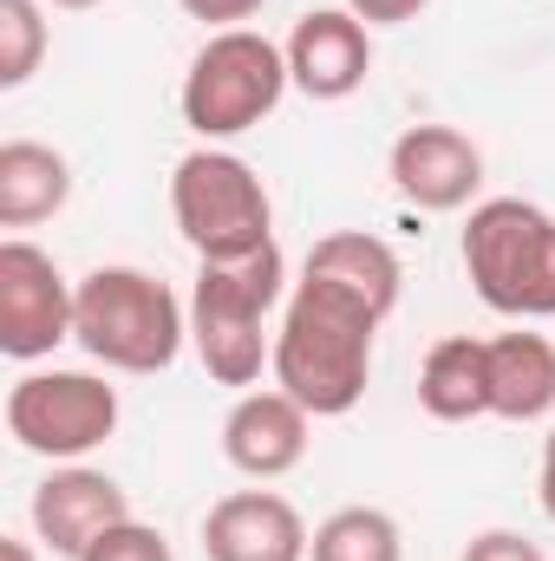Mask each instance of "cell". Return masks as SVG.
<instances>
[{"instance_id":"1","label":"cell","mask_w":555,"mask_h":561,"mask_svg":"<svg viewBox=\"0 0 555 561\" xmlns=\"http://www.w3.org/2000/svg\"><path fill=\"white\" fill-rule=\"evenodd\" d=\"M380 327H386V307H373L366 294L301 268L287 307H281L275 366L269 373H275L281 392L301 399L314 419H347L366 399Z\"/></svg>"},{"instance_id":"2","label":"cell","mask_w":555,"mask_h":561,"mask_svg":"<svg viewBox=\"0 0 555 561\" xmlns=\"http://www.w3.org/2000/svg\"><path fill=\"white\" fill-rule=\"evenodd\" d=\"M275 307H287V262H281L275 242L196 268L190 346H196V359L216 386L249 392L262 379V366H275V333H269Z\"/></svg>"},{"instance_id":"3","label":"cell","mask_w":555,"mask_h":561,"mask_svg":"<svg viewBox=\"0 0 555 561\" xmlns=\"http://www.w3.org/2000/svg\"><path fill=\"white\" fill-rule=\"evenodd\" d=\"M72 340L112 373H170L190 340V307L144 268H92L79 280Z\"/></svg>"},{"instance_id":"4","label":"cell","mask_w":555,"mask_h":561,"mask_svg":"<svg viewBox=\"0 0 555 561\" xmlns=\"http://www.w3.org/2000/svg\"><path fill=\"white\" fill-rule=\"evenodd\" d=\"M464 275L503 320H555V216L523 196H490L464 222Z\"/></svg>"},{"instance_id":"5","label":"cell","mask_w":555,"mask_h":561,"mask_svg":"<svg viewBox=\"0 0 555 561\" xmlns=\"http://www.w3.org/2000/svg\"><path fill=\"white\" fill-rule=\"evenodd\" d=\"M287 53L256 26H223L203 39V53L183 72V125L203 144L242 138L262 118H275V105L287 99Z\"/></svg>"},{"instance_id":"6","label":"cell","mask_w":555,"mask_h":561,"mask_svg":"<svg viewBox=\"0 0 555 561\" xmlns=\"http://www.w3.org/2000/svg\"><path fill=\"white\" fill-rule=\"evenodd\" d=\"M170 216L183 229V242L196 249V262H223V255H249L275 242V203L269 183L256 176V163H242L236 150H190L170 170Z\"/></svg>"},{"instance_id":"7","label":"cell","mask_w":555,"mask_h":561,"mask_svg":"<svg viewBox=\"0 0 555 561\" xmlns=\"http://www.w3.org/2000/svg\"><path fill=\"white\" fill-rule=\"evenodd\" d=\"M118 431V386L99 373H26L7 386V437L33 457L79 463Z\"/></svg>"},{"instance_id":"8","label":"cell","mask_w":555,"mask_h":561,"mask_svg":"<svg viewBox=\"0 0 555 561\" xmlns=\"http://www.w3.org/2000/svg\"><path fill=\"white\" fill-rule=\"evenodd\" d=\"M72 313H79V280L59 275V262L26 236H7L0 242V353L20 366L46 359L53 346L72 340Z\"/></svg>"},{"instance_id":"9","label":"cell","mask_w":555,"mask_h":561,"mask_svg":"<svg viewBox=\"0 0 555 561\" xmlns=\"http://www.w3.org/2000/svg\"><path fill=\"white\" fill-rule=\"evenodd\" d=\"M386 176H393V190L412 209L451 216V209H464L484 190V150L464 138L457 125H412V131L393 138Z\"/></svg>"},{"instance_id":"10","label":"cell","mask_w":555,"mask_h":561,"mask_svg":"<svg viewBox=\"0 0 555 561\" xmlns=\"http://www.w3.org/2000/svg\"><path fill=\"white\" fill-rule=\"evenodd\" d=\"M118 523H132V496L118 490V477H105L92 463H59L33 490V536L66 561H79Z\"/></svg>"},{"instance_id":"11","label":"cell","mask_w":555,"mask_h":561,"mask_svg":"<svg viewBox=\"0 0 555 561\" xmlns=\"http://www.w3.org/2000/svg\"><path fill=\"white\" fill-rule=\"evenodd\" d=\"M281 53H287V79H294L307 99H320V105L353 99V92L366 85V72H373V33H366V20H353L347 7H314V13H301Z\"/></svg>"},{"instance_id":"12","label":"cell","mask_w":555,"mask_h":561,"mask_svg":"<svg viewBox=\"0 0 555 561\" xmlns=\"http://www.w3.org/2000/svg\"><path fill=\"white\" fill-rule=\"evenodd\" d=\"M307 437H314V412L287 392H242L223 419V457L256 477V483H275L287 470H301L307 457Z\"/></svg>"},{"instance_id":"13","label":"cell","mask_w":555,"mask_h":561,"mask_svg":"<svg viewBox=\"0 0 555 561\" xmlns=\"http://www.w3.org/2000/svg\"><path fill=\"white\" fill-rule=\"evenodd\" d=\"M307 523L275 490H236L209 503L203 516V556L209 561H307Z\"/></svg>"},{"instance_id":"14","label":"cell","mask_w":555,"mask_h":561,"mask_svg":"<svg viewBox=\"0 0 555 561\" xmlns=\"http://www.w3.org/2000/svg\"><path fill=\"white\" fill-rule=\"evenodd\" d=\"M418 405L438 424L490 419V340L444 333L418 366Z\"/></svg>"},{"instance_id":"15","label":"cell","mask_w":555,"mask_h":561,"mask_svg":"<svg viewBox=\"0 0 555 561\" xmlns=\"http://www.w3.org/2000/svg\"><path fill=\"white\" fill-rule=\"evenodd\" d=\"M555 412V340L550 333H497L490 340V419L536 424Z\"/></svg>"},{"instance_id":"16","label":"cell","mask_w":555,"mask_h":561,"mask_svg":"<svg viewBox=\"0 0 555 561\" xmlns=\"http://www.w3.org/2000/svg\"><path fill=\"white\" fill-rule=\"evenodd\" d=\"M72 196V163L53 144L7 138L0 144V229H33L59 216Z\"/></svg>"},{"instance_id":"17","label":"cell","mask_w":555,"mask_h":561,"mask_svg":"<svg viewBox=\"0 0 555 561\" xmlns=\"http://www.w3.org/2000/svg\"><path fill=\"white\" fill-rule=\"evenodd\" d=\"M301 268L340 280V287H353V294H366V300L386 307V313L399 307V287H406V268H399L393 242H380V236H366V229H333V236H320Z\"/></svg>"},{"instance_id":"18","label":"cell","mask_w":555,"mask_h":561,"mask_svg":"<svg viewBox=\"0 0 555 561\" xmlns=\"http://www.w3.org/2000/svg\"><path fill=\"white\" fill-rule=\"evenodd\" d=\"M307 556L314 561H406V536H399V523H393L386 510L347 503V510H333V516L314 529Z\"/></svg>"},{"instance_id":"19","label":"cell","mask_w":555,"mask_h":561,"mask_svg":"<svg viewBox=\"0 0 555 561\" xmlns=\"http://www.w3.org/2000/svg\"><path fill=\"white\" fill-rule=\"evenodd\" d=\"M46 59V13L39 0H0V92H20Z\"/></svg>"},{"instance_id":"20","label":"cell","mask_w":555,"mask_h":561,"mask_svg":"<svg viewBox=\"0 0 555 561\" xmlns=\"http://www.w3.org/2000/svg\"><path fill=\"white\" fill-rule=\"evenodd\" d=\"M79 561H177L170 556V542H163V529H150V523H118V529H105L92 549Z\"/></svg>"},{"instance_id":"21","label":"cell","mask_w":555,"mask_h":561,"mask_svg":"<svg viewBox=\"0 0 555 561\" xmlns=\"http://www.w3.org/2000/svg\"><path fill=\"white\" fill-rule=\"evenodd\" d=\"M457 561H550L530 536H517V529H484V536H471V549Z\"/></svg>"},{"instance_id":"22","label":"cell","mask_w":555,"mask_h":561,"mask_svg":"<svg viewBox=\"0 0 555 561\" xmlns=\"http://www.w3.org/2000/svg\"><path fill=\"white\" fill-rule=\"evenodd\" d=\"M177 7H183L190 20H203V26H216V33H223V26H242L249 13H262L269 0H177Z\"/></svg>"},{"instance_id":"23","label":"cell","mask_w":555,"mask_h":561,"mask_svg":"<svg viewBox=\"0 0 555 561\" xmlns=\"http://www.w3.org/2000/svg\"><path fill=\"white\" fill-rule=\"evenodd\" d=\"M424 7H431V0H347V13L366 20V26H406Z\"/></svg>"},{"instance_id":"24","label":"cell","mask_w":555,"mask_h":561,"mask_svg":"<svg viewBox=\"0 0 555 561\" xmlns=\"http://www.w3.org/2000/svg\"><path fill=\"white\" fill-rule=\"evenodd\" d=\"M536 496H543V516L555 523V424L543 437V477H536Z\"/></svg>"},{"instance_id":"25","label":"cell","mask_w":555,"mask_h":561,"mask_svg":"<svg viewBox=\"0 0 555 561\" xmlns=\"http://www.w3.org/2000/svg\"><path fill=\"white\" fill-rule=\"evenodd\" d=\"M0 561H39V556H33L26 536H0Z\"/></svg>"},{"instance_id":"26","label":"cell","mask_w":555,"mask_h":561,"mask_svg":"<svg viewBox=\"0 0 555 561\" xmlns=\"http://www.w3.org/2000/svg\"><path fill=\"white\" fill-rule=\"evenodd\" d=\"M46 7H66V13H86V7H105V0H46Z\"/></svg>"}]
</instances>
